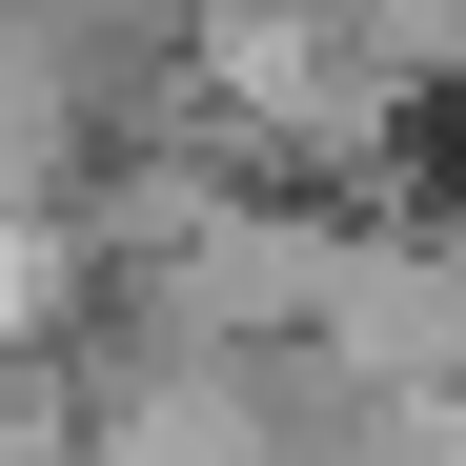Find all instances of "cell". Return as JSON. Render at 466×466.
Listing matches in <instances>:
<instances>
[{"instance_id": "obj_1", "label": "cell", "mask_w": 466, "mask_h": 466, "mask_svg": "<svg viewBox=\"0 0 466 466\" xmlns=\"http://www.w3.org/2000/svg\"><path fill=\"white\" fill-rule=\"evenodd\" d=\"M82 466H325V426H304L284 345H142V365H102Z\"/></svg>"}]
</instances>
